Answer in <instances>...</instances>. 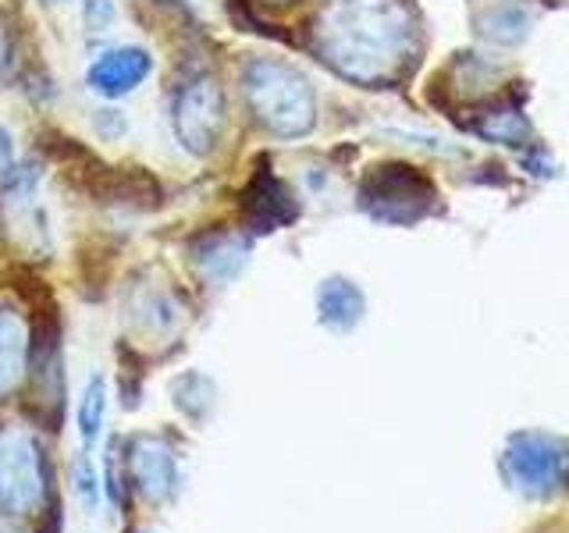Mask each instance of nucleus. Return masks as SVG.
I'll return each instance as SVG.
<instances>
[{
	"instance_id": "obj_1",
	"label": "nucleus",
	"mask_w": 569,
	"mask_h": 533,
	"mask_svg": "<svg viewBox=\"0 0 569 533\" xmlns=\"http://www.w3.org/2000/svg\"><path fill=\"white\" fill-rule=\"evenodd\" d=\"M409 14L399 0H338L325 14L328 61L352 79H378L399 61Z\"/></svg>"
},
{
	"instance_id": "obj_2",
	"label": "nucleus",
	"mask_w": 569,
	"mask_h": 533,
	"mask_svg": "<svg viewBox=\"0 0 569 533\" xmlns=\"http://www.w3.org/2000/svg\"><path fill=\"white\" fill-rule=\"evenodd\" d=\"M246 97L260 124L278 135H302L313 129V89L289 64L253 61L246 68Z\"/></svg>"
},
{
	"instance_id": "obj_3",
	"label": "nucleus",
	"mask_w": 569,
	"mask_h": 533,
	"mask_svg": "<svg viewBox=\"0 0 569 533\" xmlns=\"http://www.w3.org/2000/svg\"><path fill=\"white\" fill-rule=\"evenodd\" d=\"M224 129V93L221 86L210 76H196L189 79L174 97V135L178 142L196 153L207 157L218 147Z\"/></svg>"
},
{
	"instance_id": "obj_4",
	"label": "nucleus",
	"mask_w": 569,
	"mask_h": 533,
	"mask_svg": "<svg viewBox=\"0 0 569 533\" xmlns=\"http://www.w3.org/2000/svg\"><path fill=\"white\" fill-rule=\"evenodd\" d=\"M150 68H153V58L147 50L121 47V50L103 53L100 61L89 64L86 82H89L93 93H100L107 100H118V97H129L132 89L150 76Z\"/></svg>"
},
{
	"instance_id": "obj_5",
	"label": "nucleus",
	"mask_w": 569,
	"mask_h": 533,
	"mask_svg": "<svg viewBox=\"0 0 569 533\" xmlns=\"http://www.w3.org/2000/svg\"><path fill=\"white\" fill-rule=\"evenodd\" d=\"M246 213L253 218L257 228L271 231V228L284 224L289 218H296V207L289 200V192H284V185L274 182L267 171H260L253 178V185L246 189Z\"/></svg>"
},
{
	"instance_id": "obj_6",
	"label": "nucleus",
	"mask_w": 569,
	"mask_h": 533,
	"mask_svg": "<svg viewBox=\"0 0 569 533\" xmlns=\"http://www.w3.org/2000/svg\"><path fill=\"white\" fill-rule=\"evenodd\" d=\"M527 26H530L527 11L516 8V4H498V8H491L485 18H480V32H485L488 40H498V43L523 40Z\"/></svg>"
},
{
	"instance_id": "obj_7",
	"label": "nucleus",
	"mask_w": 569,
	"mask_h": 533,
	"mask_svg": "<svg viewBox=\"0 0 569 533\" xmlns=\"http://www.w3.org/2000/svg\"><path fill=\"white\" fill-rule=\"evenodd\" d=\"M18 360H22V334H18L14 320L0 316V384L14 378Z\"/></svg>"
},
{
	"instance_id": "obj_8",
	"label": "nucleus",
	"mask_w": 569,
	"mask_h": 533,
	"mask_svg": "<svg viewBox=\"0 0 569 533\" xmlns=\"http://www.w3.org/2000/svg\"><path fill=\"white\" fill-rule=\"evenodd\" d=\"M100 413H103V388L97 381L93 388H89L86 409H82V431H86V438H93L100 431Z\"/></svg>"
},
{
	"instance_id": "obj_9",
	"label": "nucleus",
	"mask_w": 569,
	"mask_h": 533,
	"mask_svg": "<svg viewBox=\"0 0 569 533\" xmlns=\"http://www.w3.org/2000/svg\"><path fill=\"white\" fill-rule=\"evenodd\" d=\"M111 18H114V8L107 4V0H89V4H86V22L93 26L97 32H103V26L111 22Z\"/></svg>"
},
{
	"instance_id": "obj_10",
	"label": "nucleus",
	"mask_w": 569,
	"mask_h": 533,
	"mask_svg": "<svg viewBox=\"0 0 569 533\" xmlns=\"http://www.w3.org/2000/svg\"><path fill=\"white\" fill-rule=\"evenodd\" d=\"M4 171H11V139L4 129H0V174Z\"/></svg>"
},
{
	"instance_id": "obj_11",
	"label": "nucleus",
	"mask_w": 569,
	"mask_h": 533,
	"mask_svg": "<svg viewBox=\"0 0 569 533\" xmlns=\"http://www.w3.org/2000/svg\"><path fill=\"white\" fill-rule=\"evenodd\" d=\"M278 4H284V0H278Z\"/></svg>"
}]
</instances>
